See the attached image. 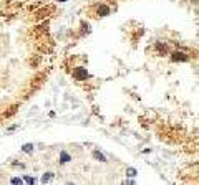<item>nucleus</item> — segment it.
<instances>
[{
	"label": "nucleus",
	"mask_w": 199,
	"mask_h": 185,
	"mask_svg": "<svg viewBox=\"0 0 199 185\" xmlns=\"http://www.w3.org/2000/svg\"><path fill=\"white\" fill-rule=\"evenodd\" d=\"M73 76H75L76 79H80V81H82V79H86V78H88V73H86L85 68H76V70L73 71Z\"/></svg>",
	"instance_id": "1"
},
{
	"label": "nucleus",
	"mask_w": 199,
	"mask_h": 185,
	"mask_svg": "<svg viewBox=\"0 0 199 185\" xmlns=\"http://www.w3.org/2000/svg\"><path fill=\"white\" fill-rule=\"evenodd\" d=\"M173 60L174 61H186L188 60V55L184 51H174L173 53Z\"/></svg>",
	"instance_id": "2"
},
{
	"label": "nucleus",
	"mask_w": 199,
	"mask_h": 185,
	"mask_svg": "<svg viewBox=\"0 0 199 185\" xmlns=\"http://www.w3.org/2000/svg\"><path fill=\"white\" fill-rule=\"evenodd\" d=\"M96 13H98L100 17H106V15H110V8H108L106 5H100V7L96 8Z\"/></svg>",
	"instance_id": "3"
},
{
	"label": "nucleus",
	"mask_w": 199,
	"mask_h": 185,
	"mask_svg": "<svg viewBox=\"0 0 199 185\" xmlns=\"http://www.w3.org/2000/svg\"><path fill=\"white\" fill-rule=\"evenodd\" d=\"M156 48H158V50H159L163 55L168 51V46H166V45H163V43H158V45H156Z\"/></svg>",
	"instance_id": "4"
},
{
	"label": "nucleus",
	"mask_w": 199,
	"mask_h": 185,
	"mask_svg": "<svg viewBox=\"0 0 199 185\" xmlns=\"http://www.w3.org/2000/svg\"><path fill=\"white\" fill-rule=\"evenodd\" d=\"M93 155H95V159H98L100 162H106V159H105L103 154H100V152H93Z\"/></svg>",
	"instance_id": "5"
},
{
	"label": "nucleus",
	"mask_w": 199,
	"mask_h": 185,
	"mask_svg": "<svg viewBox=\"0 0 199 185\" xmlns=\"http://www.w3.org/2000/svg\"><path fill=\"white\" fill-rule=\"evenodd\" d=\"M60 159H61V162H68V160H70L71 157L68 155L67 152H61V154H60Z\"/></svg>",
	"instance_id": "6"
},
{
	"label": "nucleus",
	"mask_w": 199,
	"mask_h": 185,
	"mask_svg": "<svg viewBox=\"0 0 199 185\" xmlns=\"http://www.w3.org/2000/svg\"><path fill=\"white\" fill-rule=\"evenodd\" d=\"M32 150H33L32 144H25V146H23V152H32Z\"/></svg>",
	"instance_id": "7"
},
{
	"label": "nucleus",
	"mask_w": 199,
	"mask_h": 185,
	"mask_svg": "<svg viewBox=\"0 0 199 185\" xmlns=\"http://www.w3.org/2000/svg\"><path fill=\"white\" fill-rule=\"evenodd\" d=\"M126 174H128L129 177H135V175H136V170H135V169H128V172H126Z\"/></svg>",
	"instance_id": "8"
},
{
	"label": "nucleus",
	"mask_w": 199,
	"mask_h": 185,
	"mask_svg": "<svg viewBox=\"0 0 199 185\" xmlns=\"http://www.w3.org/2000/svg\"><path fill=\"white\" fill-rule=\"evenodd\" d=\"M48 180H52V174H48V175H43L42 182H48Z\"/></svg>",
	"instance_id": "9"
},
{
	"label": "nucleus",
	"mask_w": 199,
	"mask_h": 185,
	"mask_svg": "<svg viewBox=\"0 0 199 185\" xmlns=\"http://www.w3.org/2000/svg\"><path fill=\"white\" fill-rule=\"evenodd\" d=\"M25 182H28V184H33V182H35V178H32V177H27V178H25Z\"/></svg>",
	"instance_id": "10"
},
{
	"label": "nucleus",
	"mask_w": 199,
	"mask_h": 185,
	"mask_svg": "<svg viewBox=\"0 0 199 185\" xmlns=\"http://www.w3.org/2000/svg\"><path fill=\"white\" fill-rule=\"evenodd\" d=\"M12 184H22V180H20V178H13V180H12Z\"/></svg>",
	"instance_id": "11"
}]
</instances>
